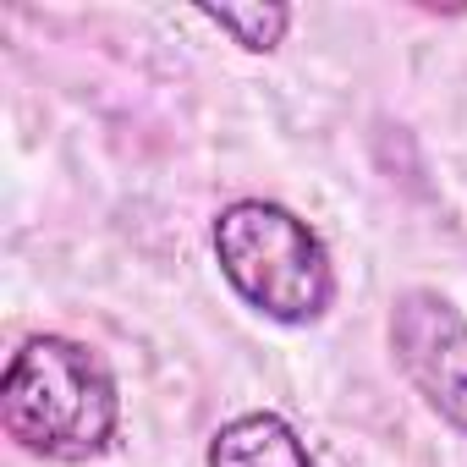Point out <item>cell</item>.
<instances>
[{
	"label": "cell",
	"mask_w": 467,
	"mask_h": 467,
	"mask_svg": "<svg viewBox=\"0 0 467 467\" xmlns=\"http://www.w3.org/2000/svg\"><path fill=\"white\" fill-rule=\"evenodd\" d=\"M0 418L17 445L50 462L99 456L116 434L121 396L110 368L67 336H34L0 374Z\"/></svg>",
	"instance_id": "1"
},
{
	"label": "cell",
	"mask_w": 467,
	"mask_h": 467,
	"mask_svg": "<svg viewBox=\"0 0 467 467\" xmlns=\"http://www.w3.org/2000/svg\"><path fill=\"white\" fill-rule=\"evenodd\" d=\"M214 259L231 292L281 325H308L336 297V270L314 225L265 198H237L231 209H220Z\"/></svg>",
	"instance_id": "2"
},
{
	"label": "cell",
	"mask_w": 467,
	"mask_h": 467,
	"mask_svg": "<svg viewBox=\"0 0 467 467\" xmlns=\"http://www.w3.org/2000/svg\"><path fill=\"white\" fill-rule=\"evenodd\" d=\"M390 352L412 390L467 434V319L440 292H407L390 314Z\"/></svg>",
	"instance_id": "3"
},
{
	"label": "cell",
	"mask_w": 467,
	"mask_h": 467,
	"mask_svg": "<svg viewBox=\"0 0 467 467\" xmlns=\"http://www.w3.org/2000/svg\"><path fill=\"white\" fill-rule=\"evenodd\" d=\"M209 467H314V456L286 418L243 412L209 440Z\"/></svg>",
	"instance_id": "4"
},
{
	"label": "cell",
	"mask_w": 467,
	"mask_h": 467,
	"mask_svg": "<svg viewBox=\"0 0 467 467\" xmlns=\"http://www.w3.org/2000/svg\"><path fill=\"white\" fill-rule=\"evenodd\" d=\"M203 17L214 28H225L237 45H248V50H275L286 23H292L286 6H203Z\"/></svg>",
	"instance_id": "5"
}]
</instances>
